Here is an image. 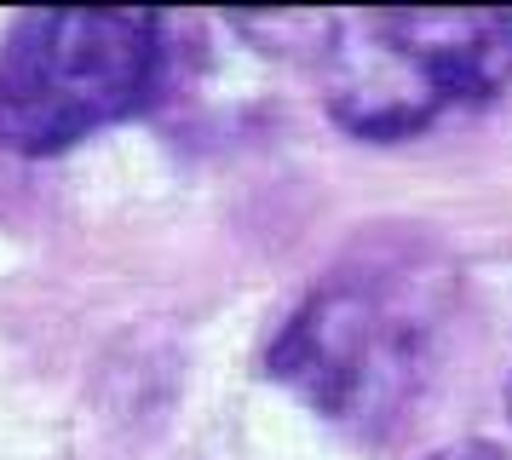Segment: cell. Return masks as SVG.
I'll return each instance as SVG.
<instances>
[{
    "instance_id": "1",
    "label": "cell",
    "mask_w": 512,
    "mask_h": 460,
    "mask_svg": "<svg viewBox=\"0 0 512 460\" xmlns=\"http://www.w3.org/2000/svg\"><path fill=\"white\" fill-rule=\"evenodd\" d=\"M455 294L438 242L369 236L305 288L265 345V374L340 432L392 437L432 386Z\"/></svg>"
},
{
    "instance_id": "2",
    "label": "cell",
    "mask_w": 512,
    "mask_h": 460,
    "mask_svg": "<svg viewBox=\"0 0 512 460\" xmlns=\"http://www.w3.org/2000/svg\"><path fill=\"white\" fill-rule=\"evenodd\" d=\"M311 29L328 121L369 144L420 138L512 87V12H340Z\"/></svg>"
},
{
    "instance_id": "3",
    "label": "cell",
    "mask_w": 512,
    "mask_h": 460,
    "mask_svg": "<svg viewBox=\"0 0 512 460\" xmlns=\"http://www.w3.org/2000/svg\"><path fill=\"white\" fill-rule=\"evenodd\" d=\"M167 58L162 12H24L0 41V150L58 156L144 115Z\"/></svg>"
},
{
    "instance_id": "4",
    "label": "cell",
    "mask_w": 512,
    "mask_h": 460,
    "mask_svg": "<svg viewBox=\"0 0 512 460\" xmlns=\"http://www.w3.org/2000/svg\"><path fill=\"white\" fill-rule=\"evenodd\" d=\"M432 460H512L501 443H484V437H466V443H449V449H438Z\"/></svg>"
}]
</instances>
